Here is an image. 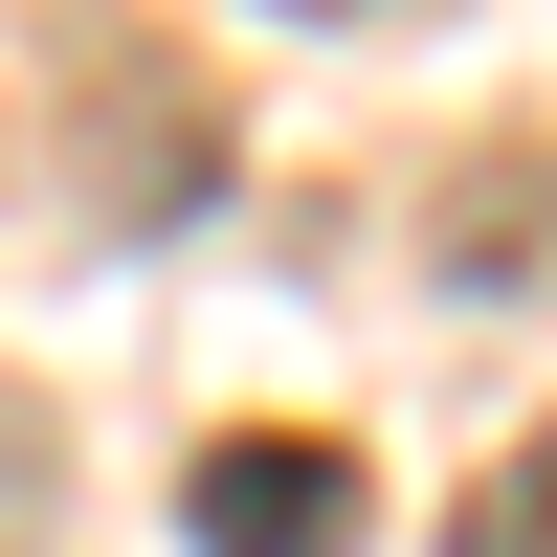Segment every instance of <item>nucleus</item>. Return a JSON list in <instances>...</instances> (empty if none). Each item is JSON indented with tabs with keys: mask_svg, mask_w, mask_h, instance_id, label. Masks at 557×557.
Segmentation results:
<instances>
[{
	"mask_svg": "<svg viewBox=\"0 0 557 557\" xmlns=\"http://www.w3.org/2000/svg\"><path fill=\"white\" fill-rule=\"evenodd\" d=\"M178 535L201 557H335L357 535V446L335 424H223L201 469H178Z\"/></svg>",
	"mask_w": 557,
	"mask_h": 557,
	"instance_id": "nucleus-1",
	"label": "nucleus"
},
{
	"mask_svg": "<svg viewBox=\"0 0 557 557\" xmlns=\"http://www.w3.org/2000/svg\"><path fill=\"white\" fill-rule=\"evenodd\" d=\"M469 290H513V268H557V134H513V157H469L446 178V223H424Z\"/></svg>",
	"mask_w": 557,
	"mask_h": 557,
	"instance_id": "nucleus-2",
	"label": "nucleus"
},
{
	"mask_svg": "<svg viewBox=\"0 0 557 557\" xmlns=\"http://www.w3.org/2000/svg\"><path fill=\"white\" fill-rule=\"evenodd\" d=\"M446 557H557V424H535V446H491V491L446 513Z\"/></svg>",
	"mask_w": 557,
	"mask_h": 557,
	"instance_id": "nucleus-3",
	"label": "nucleus"
},
{
	"mask_svg": "<svg viewBox=\"0 0 557 557\" xmlns=\"http://www.w3.org/2000/svg\"><path fill=\"white\" fill-rule=\"evenodd\" d=\"M268 23H357V0H268Z\"/></svg>",
	"mask_w": 557,
	"mask_h": 557,
	"instance_id": "nucleus-4",
	"label": "nucleus"
}]
</instances>
